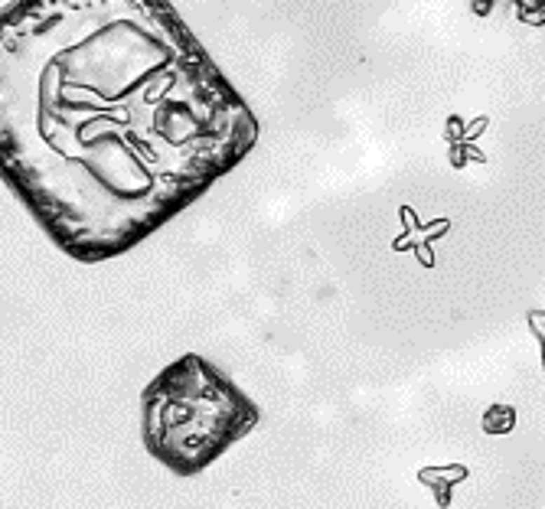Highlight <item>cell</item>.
Returning <instances> with one entry per match:
<instances>
[{
  "label": "cell",
  "mask_w": 545,
  "mask_h": 509,
  "mask_svg": "<svg viewBox=\"0 0 545 509\" xmlns=\"http://www.w3.org/2000/svg\"><path fill=\"white\" fill-rule=\"evenodd\" d=\"M255 131L167 0L0 10V179L79 262L151 236Z\"/></svg>",
  "instance_id": "cell-1"
},
{
  "label": "cell",
  "mask_w": 545,
  "mask_h": 509,
  "mask_svg": "<svg viewBox=\"0 0 545 509\" xmlns=\"http://www.w3.org/2000/svg\"><path fill=\"white\" fill-rule=\"evenodd\" d=\"M144 444L180 477L206 470L258 424L248 395L199 356H183L144 388Z\"/></svg>",
  "instance_id": "cell-2"
},
{
  "label": "cell",
  "mask_w": 545,
  "mask_h": 509,
  "mask_svg": "<svg viewBox=\"0 0 545 509\" xmlns=\"http://www.w3.org/2000/svg\"><path fill=\"white\" fill-rule=\"evenodd\" d=\"M467 477H470V470L464 463H454V467H424V470L418 473V480L434 490L438 506H451V487L467 480Z\"/></svg>",
  "instance_id": "cell-3"
},
{
  "label": "cell",
  "mask_w": 545,
  "mask_h": 509,
  "mask_svg": "<svg viewBox=\"0 0 545 509\" xmlns=\"http://www.w3.org/2000/svg\"><path fill=\"white\" fill-rule=\"evenodd\" d=\"M513 428H516V412L506 405H493L487 415H483V431L487 434H506V431H513Z\"/></svg>",
  "instance_id": "cell-4"
},
{
  "label": "cell",
  "mask_w": 545,
  "mask_h": 509,
  "mask_svg": "<svg viewBox=\"0 0 545 509\" xmlns=\"http://www.w3.org/2000/svg\"><path fill=\"white\" fill-rule=\"evenodd\" d=\"M487 124H490V118H483V114H480V118H473V121L464 128V141H477L480 134L487 131Z\"/></svg>",
  "instance_id": "cell-5"
},
{
  "label": "cell",
  "mask_w": 545,
  "mask_h": 509,
  "mask_svg": "<svg viewBox=\"0 0 545 509\" xmlns=\"http://www.w3.org/2000/svg\"><path fill=\"white\" fill-rule=\"evenodd\" d=\"M464 128H467V124H464L457 114H451V118H448V141H451V144L464 141Z\"/></svg>",
  "instance_id": "cell-6"
},
{
  "label": "cell",
  "mask_w": 545,
  "mask_h": 509,
  "mask_svg": "<svg viewBox=\"0 0 545 509\" xmlns=\"http://www.w3.org/2000/svg\"><path fill=\"white\" fill-rule=\"evenodd\" d=\"M415 254H418V262H422L424 268H431V264H434V252H431V242H428V238L415 245Z\"/></svg>",
  "instance_id": "cell-7"
},
{
  "label": "cell",
  "mask_w": 545,
  "mask_h": 509,
  "mask_svg": "<svg viewBox=\"0 0 545 509\" xmlns=\"http://www.w3.org/2000/svg\"><path fill=\"white\" fill-rule=\"evenodd\" d=\"M519 20L529 23V27H545V7L542 10H529V13H519Z\"/></svg>",
  "instance_id": "cell-8"
},
{
  "label": "cell",
  "mask_w": 545,
  "mask_h": 509,
  "mask_svg": "<svg viewBox=\"0 0 545 509\" xmlns=\"http://www.w3.org/2000/svg\"><path fill=\"white\" fill-rule=\"evenodd\" d=\"M545 0H516V13H529V10H542Z\"/></svg>",
  "instance_id": "cell-9"
},
{
  "label": "cell",
  "mask_w": 545,
  "mask_h": 509,
  "mask_svg": "<svg viewBox=\"0 0 545 509\" xmlns=\"http://www.w3.org/2000/svg\"><path fill=\"white\" fill-rule=\"evenodd\" d=\"M470 4H473V13H477V17H487L490 10H493V0H470Z\"/></svg>",
  "instance_id": "cell-10"
}]
</instances>
